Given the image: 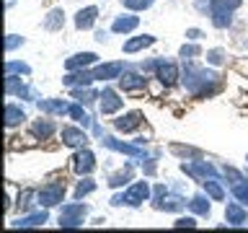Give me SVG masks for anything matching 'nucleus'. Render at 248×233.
<instances>
[{"instance_id": "obj_22", "label": "nucleus", "mask_w": 248, "mask_h": 233, "mask_svg": "<svg viewBox=\"0 0 248 233\" xmlns=\"http://www.w3.org/2000/svg\"><path fill=\"white\" fill-rule=\"evenodd\" d=\"M62 23H65V13H62V11H52L49 16H46V21H44V29L57 31V29H62Z\"/></svg>"}, {"instance_id": "obj_6", "label": "nucleus", "mask_w": 248, "mask_h": 233, "mask_svg": "<svg viewBox=\"0 0 248 233\" xmlns=\"http://www.w3.org/2000/svg\"><path fill=\"white\" fill-rule=\"evenodd\" d=\"M62 143L70 148H83L88 143V135L83 130H75V127H62Z\"/></svg>"}, {"instance_id": "obj_40", "label": "nucleus", "mask_w": 248, "mask_h": 233, "mask_svg": "<svg viewBox=\"0 0 248 233\" xmlns=\"http://www.w3.org/2000/svg\"><path fill=\"white\" fill-rule=\"evenodd\" d=\"M142 171H145L147 176H150V174H155V163H145V166H142Z\"/></svg>"}, {"instance_id": "obj_21", "label": "nucleus", "mask_w": 248, "mask_h": 233, "mask_svg": "<svg viewBox=\"0 0 248 233\" xmlns=\"http://www.w3.org/2000/svg\"><path fill=\"white\" fill-rule=\"evenodd\" d=\"M46 217H49V215H46L44 210H42V213H34V215L21 217V220L16 223V225H18V228H31V225H44V223H46Z\"/></svg>"}, {"instance_id": "obj_17", "label": "nucleus", "mask_w": 248, "mask_h": 233, "mask_svg": "<svg viewBox=\"0 0 248 233\" xmlns=\"http://www.w3.org/2000/svg\"><path fill=\"white\" fill-rule=\"evenodd\" d=\"M39 109L46 114H67V104L65 101H49V99H44V101H39Z\"/></svg>"}, {"instance_id": "obj_9", "label": "nucleus", "mask_w": 248, "mask_h": 233, "mask_svg": "<svg viewBox=\"0 0 248 233\" xmlns=\"http://www.w3.org/2000/svg\"><path fill=\"white\" fill-rule=\"evenodd\" d=\"M176 78H178V67L173 65V62L160 60L158 62V81L163 85H170V83H176Z\"/></svg>"}, {"instance_id": "obj_37", "label": "nucleus", "mask_w": 248, "mask_h": 233, "mask_svg": "<svg viewBox=\"0 0 248 233\" xmlns=\"http://www.w3.org/2000/svg\"><path fill=\"white\" fill-rule=\"evenodd\" d=\"M225 176H230V179H232V182H235V184H238V182H243V176H240L235 168H230V166H225Z\"/></svg>"}, {"instance_id": "obj_33", "label": "nucleus", "mask_w": 248, "mask_h": 233, "mask_svg": "<svg viewBox=\"0 0 248 233\" xmlns=\"http://www.w3.org/2000/svg\"><path fill=\"white\" fill-rule=\"evenodd\" d=\"M197 54H202V50H199L197 44H184V47H181V57H184V60L197 57Z\"/></svg>"}, {"instance_id": "obj_35", "label": "nucleus", "mask_w": 248, "mask_h": 233, "mask_svg": "<svg viewBox=\"0 0 248 233\" xmlns=\"http://www.w3.org/2000/svg\"><path fill=\"white\" fill-rule=\"evenodd\" d=\"M18 44H23V39H18L16 34H8V39H5V50L11 52V50H16Z\"/></svg>"}, {"instance_id": "obj_32", "label": "nucleus", "mask_w": 248, "mask_h": 233, "mask_svg": "<svg viewBox=\"0 0 248 233\" xmlns=\"http://www.w3.org/2000/svg\"><path fill=\"white\" fill-rule=\"evenodd\" d=\"M150 5H153V0H124V8H129V11H145Z\"/></svg>"}, {"instance_id": "obj_12", "label": "nucleus", "mask_w": 248, "mask_h": 233, "mask_svg": "<svg viewBox=\"0 0 248 233\" xmlns=\"http://www.w3.org/2000/svg\"><path fill=\"white\" fill-rule=\"evenodd\" d=\"M225 215H228V223L230 225H243L248 220V213L240 205H235V202H230L228 210H225Z\"/></svg>"}, {"instance_id": "obj_5", "label": "nucleus", "mask_w": 248, "mask_h": 233, "mask_svg": "<svg viewBox=\"0 0 248 233\" xmlns=\"http://www.w3.org/2000/svg\"><path fill=\"white\" fill-rule=\"evenodd\" d=\"M124 62H108V65H101L93 70V78L96 81H111V78H122Z\"/></svg>"}, {"instance_id": "obj_4", "label": "nucleus", "mask_w": 248, "mask_h": 233, "mask_svg": "<svg viewBox=\"0 0 248 233\" xmlns=\"http://www.w3.org/2000/svg\"><path fill=\"white\" fill-rule=\"evenodd\" d=\"M73 168H75L78 176L91 174V171L96 168V158H93V153H91V150H80V153L73 158Z\"/></svg>"}, {"instance_id": "obj_36", "label": "nucleus", "mask_w": 248, "mask_h": 233, "mask_svg": "<svg viewBox=\"0 0 248 233\" xmlns=\"http://www.w3.org/2000/svg\"><path fill=\"white\" fill-rule=\"evenodd\" d=\"M31 197H34V192H23V194H18V205H21V210H29Z\"/></svg>"}, {"instance_id": "obj_24", "label": "nucleus", "mask_w": 248, "mask_h": 233, "mask_svg": "<svg viewBox=\"0 0 248 233\" xmlns=\"http://www.w3.org/2000/svg\"><path fill=\"white\" fill-rule=\"evenodd\" d=\"M189 207H191L197 215H209V202H207V197H202V194H197V197H191Z\"/></svg>"}, {"instance_id": "obj_25", "label": "nucleus", "mask_w": 248, "mask_h": 233, "mask_svg": "<svg viewBox=\"0 0 248 233\" xmlns=\"http://www.w3.org/2000/svg\"><path fill=\"white\" fill-rule=\"evenodd\" d=\"M52 132H54V124H52L49 119H42V122H36V124H34V135H36V137H42V140L52 137Z\"/></svg>"}, {"instance_id": "obj_8", "label": "nucleus", "mask_w": 248, "mask_h": 233, "mask_svg": "<svg viewBox=\"0 0 248 233\" xmlns=\"http://www.w3.org/2000/svg\"><path fill=\"white\" fill-rule=\"evenodd\" d=\"M140 124H142V114H140V112H129V114H124L122 119H116L114 127L119 132H135Z\"/></svg>"}, {"instance_id": "obj_28", "label": "nucleus", "mask_w": 248, "mask_h": 233, "mask_svg": "<svg viewBox=\"0 0 248 233\" xmlns=\"http://www.w3.org/2000/svg\"><path fill=\"white\" fill-rule=\"evenodd\" d=\"M129 179H132V166H127L124 171H119V174H114L108 179V186H122V184H127Z\"/></svg>"}, {"instance_id": "obj_23", "label": "nucleus", "mask_w": 248, "mask_h": 233, "mask_svg": "<svg viewBox=\"0 0 248 233\" xmlns=\"http://www.w3.org/2000/svg\"><path fill=\"white\" fill-rule=\"evenodd\" d=\"M238 5H240V0H212V11H209V16L217 13V11H228V13H232Z\"/></svg>"}, {"instance_id": "obj_27", "label": "nucleus", "mask_w": 248, "mask_h": 233, "mask_svg": "<svg viewBox=\"0 0 248 233\" xmlns=\"http://www.w3.org/2000/svg\"><path fill=\"white\" fill-rule=\"evenodd\" d=\"M204 189H207V194H209L212 200H217V202H220V200H225V192H222V186L217 184L215 179H207V182H204Z\"/></svg>"}, {"instance_id": "obj_2", "label": "nucleus", "mask_w": 248, "mask_h": 233, "mask_svg": "<svg viewBox=\"0 0 248 233\" xmlns=\"http://www.w3.org/2000/svg\"><path fill=\"white\" fill-rule=\"evenodd\" d=\"M85 213H88V207L85 205H62V213H60V225H65V228H73V225H80Z\"/></svg>"}, {"instance_id": "obj_14", "label": "nucleus", "mask_w": 248, "mask_h": 233, "mask_svg": "<svg viewBox=\"0 0 248 233\" xmlns=\"http://www.w3.org/2000/svg\"><path fill=\"white\" fill-rule=\"evenodd\" d=\"M137 23H140L137 16H122V18H116L111 23V31H116V34H127V31L137 29Z\"/></svg>"}, {"instance_id": "obj_29", "label": "nucleus", "mask_w": 248, "mask_h": 233, "mask_svg": "<svg viewBox=\"0 0 248 233\" xmlns=\"http://www.w3.org/2000/svg\"><path fill=\"white\" fill-rule=\"evenodd\" d=\"M232 194L235 200H240V205H248V182H238L232 186Z\"/></svg>"}, {"instance_id": "obj_30", "label": "nucleus", "mask_w": 248, "mask_h": 233, "mask_svg": "<svg viewBox=\"0 0 248 233\" xmlns=\"http://www.w3.org/2000/svg\"><path fill=\"white\" fill-rule=\"evenodd\" d=\"M13 73L29 75V73H31V67H29V65H23V62H8V65H5V75H13Z\"/></svg>"}, {"instance_id": "obj_10", "label": "nucleus", "mask_w": 248, "mask_h": 233, "mask_svg": "<svg viewBox=\"0 0 248 233\" xmlns=\"http://www.w3.org/2000/svg\"><path fill=\"white\" fill-rule=\"evenodd\" d=\"M186 205V202L181 197H176V194H170V197H166V192L160 194L158 200H155V207L158 210H168V213H176V210H181Z\"/></svg>"}, {"instance_id": "obj_11", "label": "nucleus", "mask_w": 248, "mask_h": 233, "mask_svg": "<svg viewBox=\"0 0 248 233\" xmlns=\"http://www.w3.org/2000/svg\"><path fill=\"white\" fill-rule=\"evenodd\" d=\"M98 57L93 52H83V54H75V57H70L67 62H65V67L67 70H80V67H88V65H93Z\"/></svg>"}, {"instance_id": "obj_15", "label": "nucleus", "mask_w": 248, "mask_h": 233, "mask_svg": "<svg viewBox=\"0 0 248 233\" xmlns=\"http://www.w3.org/2000/svg\"><path fill=\"white\" fill-rule=\"evenodd\" d=\"M119 85L124 91H142L145 88V78H140L135 73H127V75L119 78Z\"/></svg>"}, {"instance_id": "obj_13", "label": "nucleus", "mask_w": 248, "mask_h": 233, "mask_svg": "<svg viewBox=\"0 0 248 233\" xmlns=\"http://www.w3.org/2000/svg\"><path fill=\"white\" fill-rule=\"evenodd\" d=\"M96 16H98V8H85V11H80L75 16V26L78 29H91L93 23H96Z\"/></svg>"}, {"instance_id": "obj_7", "label": "nucleus", "mask_w": 248, "mask_h": 233, "mask_svg": "<svg viewBox=\"0 0 248 233\" xmlns=\"http://www.w3.org/2000/svg\"><path fill=\"white\" fill-rule=\"evenodd\" d=\"M101 99H104V101H101V112H104V114H114V112H119V109L124 106V101L116 96L111 88H104Z\"/></svg>"}, {"instance_id": "obj_1", "label": "nucleus", "mask_w": 248, "mask_h": 233, "mask_svg": "<svg viewBox=\"0 0 248 233\" xmlns=\"http://www.w3.org/2000/svg\"><path fill=\"white\" fill-rule=\"evenodd\" d=\"M147 194H150V186H147V182H137L132 184L127 194H122V197H114V205H140V202L147 200Z\"/></svg>"}, {"instance_id": "obj_18", "label": "nucleus", "mask_w": 248, "mask_h": 233, "mask_svg": "<svg viewBox=\"0 0 248 233\" xmlns=\"http://www.w3.org/2000/svg\"><path fill=\"white\" fill-rule=\"evenodd\" d=\"M155 42L153 36H137V39H129V42H124V52L127 54H132V52H137V50H145V47H150Z\"/></svg>"}, {"instance_id": "obj_26", "label": "nucleus", "mask_w": 248, "mask_h": 233, "mask_svg": "<svg viewBox=\"0 0 248 233\" xmlns=\"http://www.w3.org/2000/svg\"><path fill=\"white\" fill-rule=\"evenodd\" d=\"M67 114L73 116V119H75L78 124H83V127H88V124H91V116L85 114V112H83V109L78 106V104H70V109H67Z\"/></svg>"}, {"instance_id": "obj_16", "label": "nucleus", "mask_w": 248, "mask_h": 233, "mask_svg": "<svg viewBox=\"0 0 248 233\" xmlns=\"http://www.w3.org/2000/svg\"><path fill=\"white\" fill-rule=\"evenodd\" d=\"M101 143H104L106 148H111V150H119V153H127V155H142V150H140V148L127 145V143H116L114 137H104Z\"/></svg>"}, {"instance_id": "obj_38", "label": "nucleus", "mask_w": 248, "mask_h": 233, "mask_svg": "<svg viewBox=\"0 0 248 233\" xmlns=\"http://www.w3.org/2000/svg\"><path fill=\"white\" fill-rule=\"evenodd\" d=\"M194 217H181V220H176V228H194Z\"/></svg>"}, {"instance_id": "obj_34", "label": "nucleus", "mask_w": 248, "mask_h": 233, "mask_svg": "<svg viewBox=\"0 0 248 233\" xmlns=\"http://www.w3.org/2000/svg\"><path fill=\"white\" fill-rule=\"evenodd\" d=\"M207 60L212 62V65H220V62L225 60V52H222V50H209V52H207Z\"/></svg>"}, {"instance_id": "obj_3", "label": "nucleus", "mask_w": 248, "mask_h": 233, "mask_svg": "<svg viewBox=\"0 0 248 233\" xmlns=\"http://www.w3.org/2000/svg\"><path fill=\"white\" fill-rule=\"evenodd\" d=\"M62 197H65V184H46L36 194L39 205H44V207L57 205V202H62Z\"/></svg>"}, {"instance_id": "obj_31", "label": "nucleus", "mask_w": 248, "mask_h": 233, "mask_svg": "<svg viewBox=\"0 0 248 233\" xmlns=\"http://www.w3.org/2000/svg\"><path fill=\"white\" fill-rule=\"evenodd\" d=\"M93 189H96V184H93L91 179H83V182L78 184V189H75V197L80 200V197H85V194H91Z\"/></svg>"}, {"instance_id": "obj_39", "label": "nucleus", "mask_w": 248, "mask_h": 233, "mask_svg": "<svg viewBox=\"0 0 248 233\" xmlns=\"http://www.w3.org/2000/svg\"><path fill=\"white\" fill-rule=\"evenodd\" d=\"M186 36L197 42V39H202V31H199V29H189V31H186Z\"/></svg>"}, {"instance_id": "obj_20", "label": "nucleus", "mask_w": 248, "mask_h": 233, "mask_svg": "<svg viewBox=\"0 0 248 233\" xmlns=\"http://www.w3.org/2000/svg\"><path fill=\"white\" fill-rule=\"evenodd\" d=\"M91 81H96L93 73H78V75H67L62 83H65L67 88H75V85H91Z\"/></svg>"}, {"instance_id": "obj_19", "label": "nucleus", "mask_w": 248, "mask_h": 233, "mask_svg": "<svg viewBox=\"0 0 248 233\" xmlns=\"http://www.w3.org/2000/svg\"><path fill=\"white\" fill-rule=\"evenodd\" d=\"M23 119H26L23 109H18L16 104H8V106H5V124H8V127H16V124L23 122Z\"/></svg>"}]
</instances>
